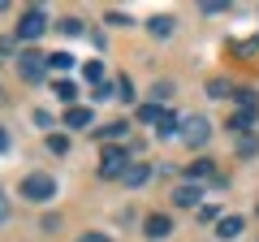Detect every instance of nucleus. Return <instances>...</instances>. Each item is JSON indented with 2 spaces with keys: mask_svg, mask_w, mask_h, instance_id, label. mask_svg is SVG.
Instances as JSON below:
<instances>
[{
  "mask_svg": "<svg viewBox=\"0 0 259 242\" xmlns=\"http://www.w3.org/2000/svg\"><path fill=\"white\" fill-rule=\"evenodd\" d=\"M207 91H212L216 100H225V95H229V87H225V83H207Z\"/></svg>",
  "mask_w": 259,
  "mask_h": 242,
  "instance_id": "obj_22",
  "label": "nucleus"
},
{
  "mask_svg": "<svg viewBox=\"0 0 259 242\" xmlns=\"http://www.w3.org/2000/svg\"><path fill=\"white\" fill-rule=\"evenodd\" d=\"M44 74H48V56H44V52H18V78L39 83Z\"/></svg>",
  "mask_w": 259,
  "mask_h": 242,
  "instance_id": "obj_5",
  "label": "nucleus"
},
{
  "mask_svg": "<svg viewBox=\"0 0 259 242\" xmlns=\"http://www.w3.org/2000/svg\"><path fill=\"white\" fill-rule=\"evenodd\" d=\"M182 134H186L190 147H203V143L212 139V126H207V117H186L182 121Z\"/></svg>",
  "mask_w": 259,
  "mask_h": 242,
  "instance_id": "obj_6",
  "label": "nucleus"
},
{
  "mask_svg": "<svg viewBox=\"0 0 259 242\" xmlns=\"http://www.w3.org/2000/svg\"><path fill=\"white\" fill-rule=\"evenodd\" d=\"M117 100H134V87H130V78H125V74L117 78Z\"/></svg>",
  "mask_w": 259,
  "mask_h": 242,
  "instance_id": "obj_19",
  "label": "nucleus"
},
{
  "mask_svg": "<svg viewBox=\"0 0 259 242\" xmlns=\"http://www.w3.org/2000/svg\"><path fill=\"white\" fill-rule=\"evenodd\" d=\"M78 242H112V238H108V233H82Z\"/></svg>",
  "mask_w": 259,
  "mask_h": 242,
  "instance_id": "obj_23",
  "label": "nucleus"
},
{
  "mask_svg": "<svg viewBox=\"0 0 259 242\" xmlns=\"http://www.w3.org/2000/svg\"><path fill=\"white\" fill-rule=\"evenodd\" d=\"M147 30H151V35H160V39H164L168 30H173V18H151V26H147Z\"/></svg>",
  "mask_w": 259,
  "mask_h": 242,
  "instance_id": "obj_16",
  "label": "nucleus"
},
{
  "mask_svg": "<svg viewBox=\"0 0 259 242\" xmlns=\"http://www.w3.org/2000/svg\"><path fill=\"white\" fill-rule=\"evenodd\" d=\"M151 177V165H130L125 169V177H121V182H125V186H143V182H147Z\"/></svg>",
  "mask_w": 259,
  "mask_h": 242,
  "instance_id": "obj_11",
  "label": "nucleus"
},
{
  "mask_svg": "<svg viewBox=\"0 0 259 242\" xmlns=\"http://www.w3.org/2000/svg\"><path fill=\"white\" fill-rule=\"evenodd\" d=\"M69 65H74V56H69V52H52V56H48V69H69Z\"/></svg>",
  "mask_w": 259,
  "mask_h": 242,
  "instance_id": "obj_15",
  "label": "nucleus"
},
{
  "mask_svg": "<svg viewBox=\"0 0 259 242\" xmlns=\"http://www.w3.org/2000/svg\"><path fill=\"white\" fill-rule=\"evenodd\" d=\"M139 121L156 126L160 134H177V126H182V121H177V117H173L168 108H160V104H143V108H139Z\"/></svg>",
  "mask_w": 259,
  "mask_h": 242,
  "instance_id": "obj_4",
  "label": "nucleus"
},
{
  "mask_svg": "<svg viewBox=\"0 0 259 242\" xmlns=\"http://www.w3.org/2000/svg\"><path fill=\"white\" fill-rule=\"evenodd\" d=\"M199 199H203V190L194 186V182H186V186H177V190H173V204H177V208H194Z\"/></svg>",
  "mask_w": 259,
  "mask_h": 242,
  "instance_id": "obj_8",
  "label": "nucleus"
},
{
  "mask_svg": "<svg viewBox=\"0 0 259 242\" xmlns=\"http://www.w3.org/2000/svg\"><path fill=\"white\" fill-rule=\"evenodd\" d=\"M125 169H130L125 147H117V143H104V151H100V177H125Z\"/></svg>",
  "mask_w": 259,
  "mask_h": 242,
  "instance_id": "obj_2",
  "label": "nucleus"
},
{
  "mask_svg": "<svg viewBox=\"0 0 259 242\" xmlns=\"http://www.w3.org/2000/svg\"><path fill=\"white\" fill-rule=\"evenodd\" d=\"M238 233H242V216H221V225H216V238L229 242V238H238Z\"/></svg>",
  "mask_w": 259,
  "mask_h": 242,
  "instance_id": "obj_10",
  "label": "nucleus"
},
{
  "mask_svg": "<svg viewBox=\"0 0 259 242\" xmlns=\"http://www.w3.org/2000/svg\"><path fill=\"white\" fill-rule=\"evenodd\" d=\"M125 130H130L125 121H108V126H104V130H95V134H100L104 143H117V139H125Z\"/></svg>",
  "mask_w": 259,
  "mask_h": 242,
  "instance_id": "obj_12",
  "label": "nucleus"
},
{
  "mask_svg": "<svg viewBox=\"0 0 259 242\" xmlns=\"http://www.w3.org/2000/svg\"><path fill=\"white\" fill-rule=\"evenodd\" d=\"M0 151H9V134H5V126H0Z\"/></svg>",
  "mask_w": 259,
  "mask_h": 242,
  "instance_id": "obj_25",
  "label": "nucleus"
},
{
  "mask_svg": "<svg viewBox=\"0 0 259 242\" xmlns=\"http://www.w3.org/2000/svg\"><path fill=\"white\" fill-rule=\"evenodd\" d=\"M255 121H259V112H238V117L229 121V130H233V134H250V126H255Z\"/></svg>",
  "mask_w": 259,
  "mask_h": 242,
  "instance_id": "obj_13",
  "label": "nucleus"
},
{
  "mask_svg": "<svg viewBox=\"0 0 259 242\" xmlns=\"http://www.w3.org/2000/svg\"><path fill=\"white\" fill-rule=\"evenodd\" d=\"M186 173H190V177H216V169H212V160H207V156H199Z\"/></svg>",
  "mask_w": 259,
  "mask_h": 242,
  "instance_id": "obj_14",
  "label": "nucleus"
},
{
  "mask_svg": "<svg viewBox=\"0 0 259 242\" xmlns=\"http://www.w3.org/2000/svg\"><path fill=\"white\" fill-rule=\"evenodd\" d=\"M65 126H69V130H87V126H91V108H78L74 104V108L65 112Z\"/></svg>",
  "mask_w": 259,
  "mask_h": 242,
  "instance_id": "obj_9",
  "label": "nucleus"
},
{
  "mask_svg": "<svg viewBox=\"0 0 259 242\" xmlns=\"http://www.w3.org/2000/svg\"><path fill=\"white\" fill-rule=\"evenodd\" d=\"M82 78H87V83H95V87H100V78H104V69H100V61H87V69H82Z\"/></svg>",
  "mask_w": 259,
  "mask_h": 242,
  "instance_id": "obj_17",
  "label": "nucleus"
},
{
  "mask_svg": "<svg viewBox=\"0 0 259 242\" xmlns=\"http://www.w3.org/2000/svg\"><path fill=\"white\" fill-rule=\"evenodd\" d=\"M48 147H52V151H56V156H65V151H69V143H65V139H61V134H48Z\"/></svg>",
  "mask_w": 259,
  "mask_h": 242,
  "instance_id": "obj_20",
  "label": "nucleus"
},
{
  "mask_svg": "<svg viewBox=\"0 0 259 242\" xmlns=\"http://www.w3.org/2000/svg\"><path fill=\"white\" fill-rule=\"evenodd\" d=\"M18 195L30 199V204H48V199L56 195L52 173H26V177H22V190H18Z\"/></svg>",
  "mask_w": 259,
  "mask_h": 242,
  "instance_id": "obj_1",
  "label": "nucleus"
},
{
  "mask_svg": "<svg viewBox=\"0 0 259 242\" xmlns=\"http://www.w3.org/2000/svg\"><path fill=\"white\" fill-rule=\"evenodd\" d=\"M143 233H147L151 242H160V238H168V233H173V221H168L164 212H151L147 221H143Z\"/></svg>",
  "mask_w": 259,
  "mask_h": 242,
  "instance_id": "obj_7",
  "label": "nucleus"
},
{
  "mask_svg": "<svg viewBox=\"0 0 259 242\" xmlns=\"http://www.w3.org/2000/svg\"><path fill=\"white\" fill-rule=\"evenodd\" d=\"M48 30V18H44V9H26L18 18V30H13V39H22V44H35L39 35Z\"/></svg>",
  "mask_w": 259,
  "mask_h": 242,
  "instance_id": "obj_3",
  "label": "nucleus"
},
{
  "mask_svg": "<svg viewBox=\"0 0 259 242\" xmlns=\"http://www.w3.org/2000/svg\"><path fill=\"white\" fill-rule=\"evenodd\" d=\"M9 216V199H5V190H0V221Z\"/></svg>",
  "mask_w": 259,
  "mask_h": 242,
  "instance_id": "obj_24",
  "label": "nucleus"
},
{
  "mask_svg": "<svg viewBox=\"0 0 259 242\" xmlns=\"http://www.w3.org/2000/svg\"><path fill=\"white\" fill-rule=\"evenodd\" d=\"M52 95H61V100L69 104V100H74V83H65V78H61V83H52Z\"/></svg>",
  "mask_w": 259,
  "mask_h": 242,
  "instance_id": "obj_18",
  "label": "nucleus"
},
{
  "mask_svg": "<svg viewBox=\"0 0 259 242\" xmlns=\"http://www.w3.org/2000/svg\"><path fill=\"white\" fill-rule=\"evenodd\" d=\"M61 30H65V35H82V22H74V18H65V22H61Z\"/></svg>",
  "mask_w": 259,
  "mask_h": 242,
  "instance_id": "obj_21",
  "label": "nucleus"
}]
</instances>
